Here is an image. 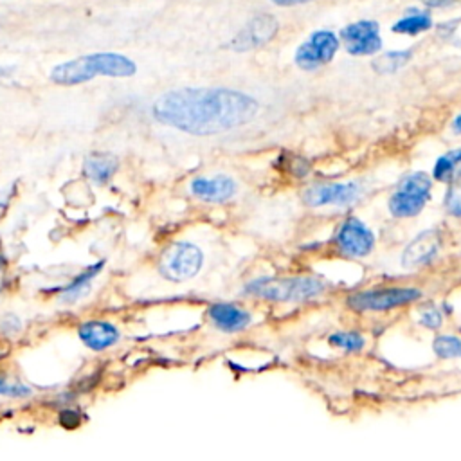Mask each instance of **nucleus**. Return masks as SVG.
<instances>
[{"instance_id": "30", "label": "nucleus", "mask_w": 461, "mask_h": 461, "mask_svg": "<svg viewBox=\"0 0 461 461\" xmlns=\"http://www.w3.org/2000/svg\"><path fill=\"white\" fill-rule=\"evenodd\" d=\"M452 130L454 133H461V113L452 121Z\"/></svg>"}, {"instance_id": "26", "label": "nucleus", "mask_w": 461, "mask_h": 461, "mask_svg": "<svg viewBox=\"0 0 461 461\" xmlns=\"http://www.w3.org/2000/svg\"><path fill=\"white\" fill-rule=\"evenodd\" d=\"M20 330H22V321H20V317H16V315H13V313H5V315L0 317V331H2L5 337L16 335Z\"/></svg>"}, {"instance_id": "28", "label": "nucleus", "mask_w": 461, "mask_h": 461, "mask_svg": "<svg viewBox=\"0 0 461 461\" xmlns=\"http://www.w3.org/2000/svg\"><path fill=\"white\" fill-rule=\"evenodd\" d=\"M313 0H272V4L281 5V7H292V5H301V4H308Z\"/></svg>"}, {"instance_id": "14", "label": "nucleus", "mask_w": 461, "mask_h": 461, "mask_svg": "<svg viewBox=\"0 0 461 461\" xmlns=\"http://www.w3.org/2000/svg\"><path fill=\"white\" fill-rule=\"evenodd\" d=\"M443 236L438 229H427L407 243L402 252L400 265L403 268H420L429 265L441 250Z\"/></svg>"}, {"instance_id": "27", "label": "nucleus", "mask_w": 461, "mask_h": 461, "mask_svg": "<svg viewBox=\"0 0 461 461\" xmlns=\"http://www.w3.org/2000/svg\"><path fill=\"white\" fill-rule=\"evenodd\" d=\"M9 270V263H7V256L4 254V249H2V243H0V292L7 286V274Z\"/></svg>"}, {"instance_id": "15", "label": "nucleus", "mask_w": 461, "mask_h": 461, "mask_svg": "<svg viewBox=\"0 0 461 461\" xmlns=\"http://www.w3.org/2000/svg\"><path fill=\"white\" fill-rule=\"evenodd\" d=\"M191 194L205 203H225L232 200L238 193V184L229 175L214 176H194L189 184Z\"/></svg>"}, {"instance_id": "25", "label": "nucleus", "mask_w": 461, "mask_h": 461, "mask_svg": "<svg viewBox=\"0 0 461 461\" xmlns=\"http://www.w3.org/2000/svg\"><path fill=\"white\" fill-rule=\"evenodd\" d=\"M420 324L427 330H439L443 326V313L438 308H423L420 312Z\"/></svg>"}, {"instance_id": "7", "label": "nucleus", "mask_w": 461, "mask_h": 461, "mask_svg": "<svg viewBox=\"0 0 461 461\" xmlns=\"http://www.w3.org/2000/svg\"><path fill=\"white\" fill-rule=\"evenodd\" d=\"M333 243L337 252L346 258H366L375 249L373 230L358 218H346L333 234Z\"/></svg>"}, {"instance_id": "19", "label": "nucleus", "mask_w": 461, "mask_h": 461, "mask_svg": "<svg viewBox=\"0 0 461 461\" xmlns=\"http://www.w3.org/2000/svg\"><path fill=\"white\" fill-rule=\"evenodd\" d=\"M432 27V18L427 13H414L400 18L393 25V32L396 34H420Z\"/></svg>"}, {"instance_id": "4", "label": "nucleus", "mask_w": 461, "mask_h": 461, "mask_svg": "<svg viewBox=\"0 0 461 461\" xmlns=\"http://www.w3.org/2000/svg\"><path fill=\"white\" fill-rule=\"evenodd\" d=\"M203 250L187 240H176L169 243L158 256L157 270L171 283H185L194 279L203 268Z\"/></svg>"}, {"instance_id": "5", "label": "nucleus", "mask_w": 461, "mask_h": 461, "mask_svg": "<svg viewBox=\"0 0 461 461\" xmlns=\"http://www.w3.org/2000/svg\"><path fill=\"white\" fill-rule=\"evenodd\" d=\"M432 178L416 171L402 178L394 193L387 200V209L394 218H412L420 214L430 198Z\"/></svg>"}, {"instance_id": "18", "label": "nucleus", "mask_w": 461, "mask_h": 461, "mask_svg": "<svg viewBox=\"0 0 461 461\" xmlns=\"http://www.w3.org/2000/svg\"><path fill=\"white\" fill-rule=\"evenodd\" d=\"M461 175V149H452L441 155L432 169V178L438 182L450 184Z\"/></svg>"}, {"instance_id": "8", "label": "nucleus", "mask_w": 461, "mask_h": 461, "mask_svg": "<svg viewBox=\"0 0 461 461\" xmlns=\"http://www.w3.org/2000/svg\"><path fill=\"white\" fill-rule=\"evenodd\" d=\"M364 193L358 182H321L304 189L303 202L308 207H344L355 203Z\"/></svg>"}, {"instance_id": "17", "label": "nucleus", "mask_w": 461, "mask_h": 461, "mask_svg": "<svg viewBox=\"0 0 461 461\" xmlns=\"http://www.w3.org/2000/svg\"><path fill=\"white\" fill-rule=\"evenodd\" d=\"M117 167L119 160L110 153H92L83 162L85 176L95 185L108 184L117 173Z\"/></svg>"}, {"instance_id": "24", "label": "nucleus", "mask_w": 461, "mask_h": 461, "mask_svg": "<svg viewBox=\"0 0 461 461\" xmlns=\"http://www.w3.org/2000/svg\"><path fill=\"white\" fill-rule=\"evenodd\" d=\"M443 203H445V209L448 214L461 218V175L448 184Z\"/></svg>"}, {"instance_id": "2", "label": "nucleus", "mask_w": 461, "mask_h": 461, "mask_svg": "<svg viewBox=\"0 0 461 461\" xmlns=\"http://www.w3.org/2000/svg\"><path fill=\"white\" fill-rule=\"evenodd\" d=\"M137 72V65L119 52H92L74 59L58 63L50 70V81L63 86L86 83L94 77H130Z\"/></svg>"}, {"instance_id": "9", "label": "nucleus", "mask_w": 461, "mask_h": 461, "mask_svg": "<svg viewBox=\"0 0 461 461\" xmlns=\"http://www.w3.org/2000/svg\"><path fill=\"white\" fill-rule=\"evenodd\" d=\"M339 49V38L326 29L315 31L306 41H303L294 56V61L303 70H315L330 63Z\"/></svg>"}, {"instance_id": "11", "label": "nucleus", "mask_w": 461, "mask_h": 461, "mask_svg": "<svg viewBox=\"0 0 461 461\" xmlns=\"http://www.w3.org/2000/svg\"><path fill=\"white\" fill-rule=\"evenodd\" d=\"M205 315L214 330L227 335L241 333L252 324V313L247 308L230 301L211 303L205 310Z\"/></svg>"}, {"instance_id": "12", "label": "nucleus", "mask_w": 461, "mask_h": 461, "mask_svg": "<svg viewBox=\"0 0 461 461\" xmlns=\"http://www.w3.org/2000/svg\"><path fill=\"white\" fill-rule=\"evenodd\" d=\"M277 27H279V23L272 14H267V13L256 14L230 40V49L238 50V52L258 49V47L268 43L276 36Z\"/></svg>"}, {"instance_id": "16", "label": "nucleus", "mask_w": 461, "mask_h": 461, "mask_svg": "<svg viewBox=\"0 0 461 461\" xmlns=\"http://www.w3.org/2000/svg\"><path fill=\"white\" fill-rule=\"evenodd\" d=\"M103 265L104 261H99V263H94V265H88L85 267L81 272H77L58 294V299L63 303V304H74L77 301H81L83 297H86V294L90 292L92 288V283L97 279V276L101 274L103 270Z\"/></svg>"}, {"instance_id": "6", "label": "nucleus", "mask_w": 461, "mask_h": 461, "mask_svg": "<svg viewBox=\"0 0 461 461\" xmlns=\"http://www.w3.org/2000/svg\"><path fill=\"white\" fill-rule=\"evenodd\" d=\"M421 297V290L412 286H385L375 290L355 292L346 304L355 312H387L411 304Z\"/></svg>"}, {"instance_id": "31", "label": "nucleus", "mask_w": 461, "mask_h": 461, "mask_svg": "<svg viewBox=\"0 0 461 461\" xmlns=\"http://www.w3.org/2000/svg\"><path fill=\"white\" fill-rule=\"evenodd\" d=\"M5 74V68H0V77Z\"/></svg>"}, {"instance_id": "13", "label": "nucleus", "mask_w": 461, "mask_h": 461, "mask_svg": "<svg viewBox=\"0 0 461 461\" xmlns=\"http://www.w3.org/2000/svg\"><path fill=\"white\" fill-rule=\"evenodd\" d=\"M340 38L344 40L346 50L353 56H367L382 49L378 23L373 20H360L346 25L340 31Z\"/></svg>"}, {"instance_id": "1", "label": "nucleus", "mask_w": 461, "mask_h": 461, "mask_svg": "<svg viewBox=\"0 0 461 461\" xmlns=\"http://www.w3.org/2000/svg\"><path fill=\"white\" fill-rule=\"evenodd\" d=\"M258 101L227 86H184L164 92L151 106L153 119L189 135H216L243 126L258 113Z\"/></svg>"}, {"instance_id": "20", "label": "nucleus", "mask_w": 461, "mask_h": 461, "mask_svg": "<svg viewBox=\"0 0 461 461\" xmlns=\"http://www.w3.org/2000/svg\"><path fill=\"white\" fill-rule=\"evenodd\" d=\"M412 58L411 50H391L373 61V68L380 74H393L409 63Z\"/></svg>"}, {"instance_id": "21", "label": "nucleus", "mask_w": 461, "mask_h": 461, "mask_svg": "<svg viewBox=\"0 0 461 461\" xmlns=\"http://www.w3.org/2000/svg\"><path fill=\"white\" fill-rule=\"evenodd\" d=\"M29 396H32V389L25 382L0 371V398L23 400Z\"/></svg>"}, {"instance_id": "3", "label": "nucleus", "mask_w": 461, "mask_h": 461, "mask_svg": "<svg viewBox=\"0 0 461 461\" xmlns=\"http://www.w3.org/2000/svg\"><path fill=\"white\" fill-rule=\"evenodd\" d=\"M326 290V281L315 276H261L241 288L247 297L265 303H306Z\"/></svg>"}, {"instance_id": "10", "label": "nucleus", "mask_w": 461, "mask_h": 461, "mask_svg": "<svg viewBox=\"0 0 461 461\" xmlns=\"http://www.w3.org/2000/svg\"><path fill=\"white\" fill-rule=\"evenodd\" d=\"M77 339L85 348H88L94 353H103L112 348H115L122 333L117 324H113L108 319H86L77 324Z\"/></svg>"}, {"instance_id": "22", "label": "nucleus", "mask_w": 461, "mask_h": 461, "mask_svg": "<svg viewBox=\"0 0 461 461\" xmlns=\"http://www.w3.org/2000/svg\"><path fill=\"white\" fill-rule=\"evenodd\" d=\"M328 342L333 346V348H339L346 353H357L364 348L366 340L360 333H355V331H339V333H333L328 337Z\"/></svg>"}, {"instance_id": "23", "label": "nucleus", "mask_w": 461, "mask_h": 461, "mask_svg": "<svg viewBox=\"0 0 461 461\" xmlns=\"http://www.w3.org/2000/svg\"><path fill=\"white\" fill-rule=\"evenodd\" d=\"M432 349L441 358H461V337L438 335L432 340Z\"/></svg>"}, {"instance_id": "29", "label": "nucleus", "mask_w": 461, "mask_h": 461, "mask_svg": "<svg viewBox=\"0 0 461 461\" xmlns=\"http://www.w3.org/2000/svg\"><path fill=\"white\" fill-rule=\"evenodd\" d=\"M420 2H423L429 7H445V5L454 4L456 0H420Z\"/></svg>"}]
</instances>
